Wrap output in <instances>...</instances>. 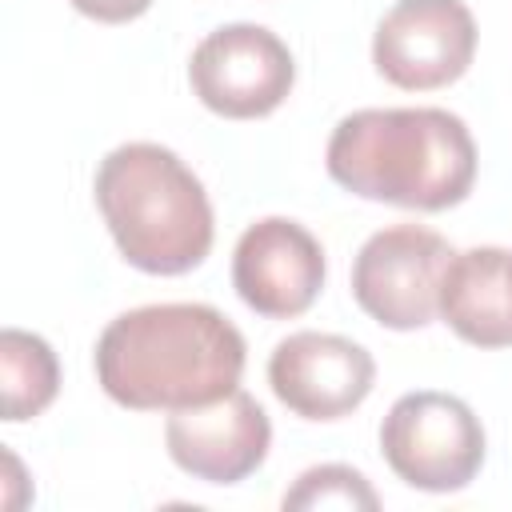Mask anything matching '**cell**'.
Returning a JSON list of instances; mask_svg holds the SVG:
<instances>
[{
  "label": "cell",
  "mask_w": 512,
  "mask_h": 512,
  "mask_svg": "<svg viewBox=\"0 0 512 512\" xmlns=\"http://www.w3.org/2000/svg\"><path fill=\"white\" fill-rule=\"evenodd\" d=\"M244 336L212 304H144L96 340L100 388L132 412H176L240 388Z\"/></svg>",
  "instance_id": "6da1fadb"
},
{
  "label": "cell",
  "mask_w": 512,
  "mask_h": 512,
  "mask_svg": "<svg viewBox=\"0 0 512 512\" xmlns=\"http://www.w3.org/2000/svg\"><path fill=\"white\" fill-rule=\"evenodd\" d=\"M328 176L364 200L444 212L476 184V144L448 108H360L332 128Z\"/></svg>",
  "instance_id": "7a4b0ae2"
},
{
  "label": "cell",
  "mask_w": 512,
  "mask_h": 512,
  "mask_svg": "<svg viewBox=\"0 0 512 512\" xmlns=\"http://www.w3.org/2000/svg\"><path fill=\"white\" fill-rule=\"evenodd\" d=\"M96 208L120 256L148 276H184L212 248V204L196 172L160 144L132 140L96 168Z\"/></svg>",
  "instance_id": "3957f363"
},
{
  "label": "cell",
  "mask_w": 512,
  "mask_h": 512,
  "mask_svg": "<svg viewBox=\"0 0 512 512\" xmlns=\"http://www.w3.org/2000/svg\"><path fill=\"white\" fill-rule=\"evenodd\" d=\"M380 452L408 488L460 492L484 464V428L460 396L408 392L380 424Z\"/></svg>",
  "instance_id": "277c9868"
},
{
  "label": "cell",
  "mask_w": 512,
  "mask_h": 512,
  "mask_svg": "<svg viewBox=\"0 0 512 512\" xmlns=\"http://www.w3.org/2000/svg\"><path fill=\"white\" fill-rule=\"evenodd\" d=\"M452 256V244L432 228H380L352 260V296L376 324L392 332L424 328L440 316V284Z\"/></svg>",
  "instance_id": "5b68a950"
},
{
  "label": "cell",
  "mask_w": 512,
  "mask_h": 512,
  "mask_svg": "<svg viewBox=\"0 0 512 512\" xmlns=\"http://www.w3.org/2000/svg\"><path fill=\"white\" fill-rule=\"evenodd\" d=\"M188 80L208 112L228 120H260L288 100L296 60L272 28L224 24L196 44Z\"/></svg>",
  "instance_id": "8992f818"
},
{
  "label": "cell",
  "mask_w": 512,
  "mask_h": 512,
  "mask_svg": "<svg viewBox=\"0 0 512 512\" xmlns=\"http://www.w3.org/2000/svg\"><path fill=\"white\" fill-rule=\"evenodd\" d=\"M476 20L464 0H396L372 36L376 72L404 92H432L468 72Z\"/></svg>",
  "instance_id": "52a82bcc"
},
{
  "label": "cell",
  "mask_w": 512,
  "mask_h": 512,
  "mask_svg": "<svg viewBox=\"0 0 512 512\" xmlns=\"http://www.w3.org/2000/svg\"><path fill=\"white\" fill-rule=\"evenodd\" d=\"M372 380V352L336 332H292L268 356L276 400L304 420H340L356 412L368 400Z\"/></svg>",
  "instance_id": "ba28073f"
},
{
  "label": "cell",
  "mask_w": 512,
  "mask_h": 512,
  "mask_svg": "<svg viewBox=\"0 0 512 512\" xmlns=\"http://www.w3.org/2000/svg\"><path fill=\"white\" fill-rule=\"evenodd\" d=\"M232 288L252 312L268 320H292L308 312L324 288V248L304 224L288 216H264L236 240Z\"/></svg>",
  "instance_id": "9c48e42d"
},
{
  "label": "cell",
  "mask_w": 512,
  "mask_h": 512,
  "mask_svg": "<svg viewBox=\"0 0 512 512\" xmlns=\"http://www.w3.org/2000/svg\"><path fill=\"white\" fill-rule=\"evenodd\" d=\"M164 444L176 468L204 484H236L252 476L272 444L268 412L244 388L208 404L176 408L164 424Z\"/></svg>",
  "instance_id": "30bf717a"
},
{
  "label": "cell",
  "mask_w": 512,
  "mask_h": 512,
  "mask_svg": "<svg viewBox=\"0 0 512 512\" xmlns=\"http://www.w3.org/2000/svg\"><path fill=\"white\" fill-rule=\"evenodd\" d=\"M512 252L468 248L456 252L440 284V320L476 348H512Z\"/></svg>",
  "instance_id": "8fae6325"
},
{
  "label": "cell",
  "mask_w": 512,
  "mask_h": 512,
  "mask_svg": "<svg viewBox=\"0 0 512 512\" xmlns=\"http://www.w3.org/2000/svg\"><path fill=\"white\" fill-rule=\"evenodd\" d=\"M0 392H4V420L20 424L40 416L60 392V364L44 336L24 328L0 332Z\"/></svg>",
  "instance_id": "7c38bea8"
},
{
  "label": "cell",
  "mask_w": 512,
  "mask_h": 512,
  "mask_svg": "<svg viewBox=\"0 0 512 512\" xmlns=\"http://www.w3.org/2000/svg\"><path fill=\"white\" fill-rule=\"evenodd\" d=\"M284 508L292 512H316V508H380V496L372 492V484L364 480V472L348 468V464H320L300 472V480L284 492Z\"/></svg>",
  "instance_id": "4fadbf2b"
},
{
  "label": "cell",
  "mask_w": 512,
  "mask_h": 512,
  "mask_svg": "<svg viewBox=\"0 0 512 512\" xmlns=\"http://www.w3.org/2000/svg\"><path fill=\"white\" fill-rule=\"evenodd\" d=\"M68 4L100 24H128L152 8V0H68Z\"/></svg>",
  "instance_id": "5bb4252c"
},
{
  "label": "cell",
  "mask_w": 512,
  "mask_h": 512,
  "mask_svg": "<svg viewBox=\"0 0 512 512\" xmlns=\"http://www.w3.org/2000/svg\"><path fill=\"white\" fill-rule=\"evenodd\" d=\"M508 272H512V264H508Z\"/></svg>",
  "instance_id": "9a60e30c"
}]
</instances>
